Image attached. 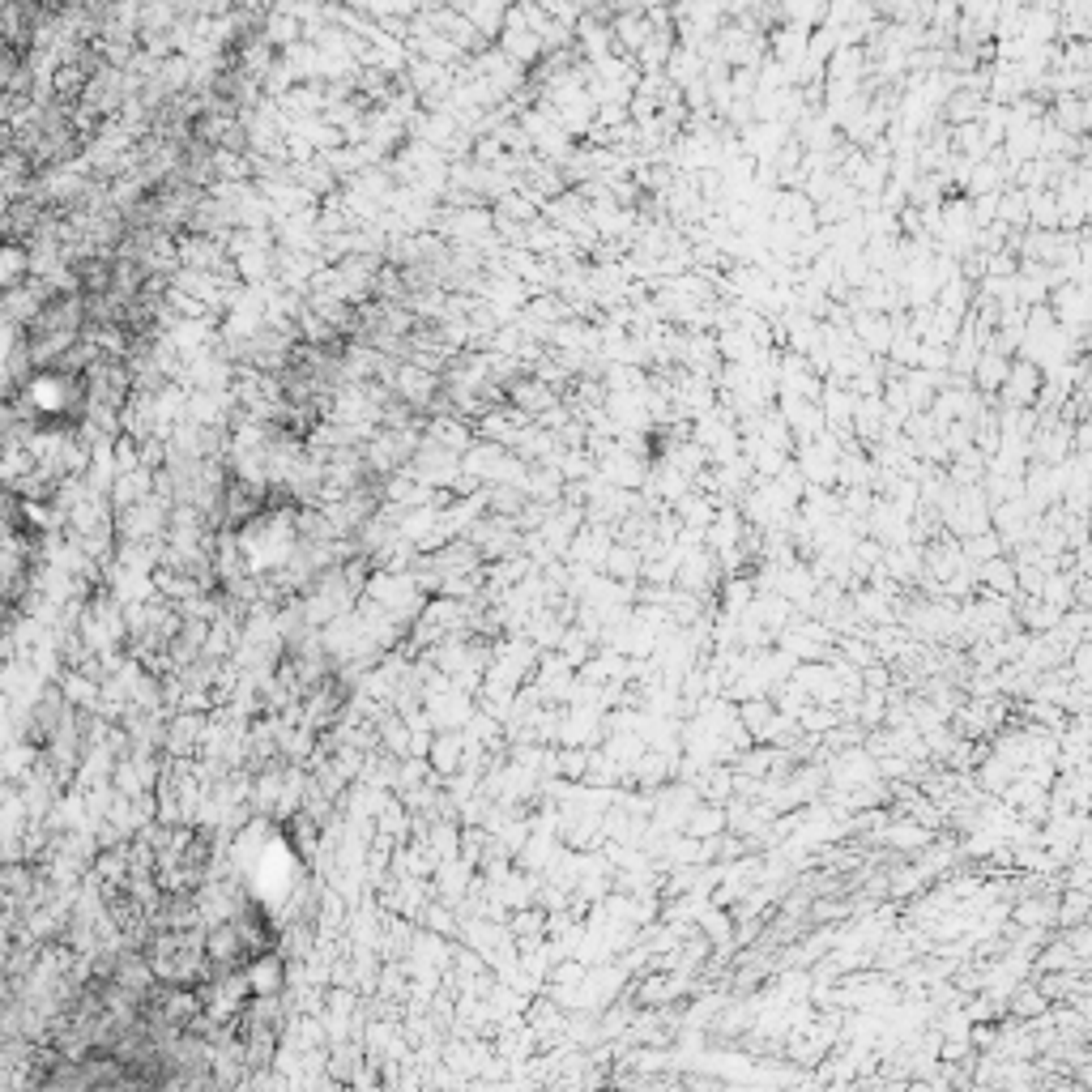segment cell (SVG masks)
Segmentation results:
<instances>
[{"label":"cell","instance_id":"cell-1","mask_svg":"<svg viewBox=\"0 0 1092 1092\" xmlns=\"http://www.w3.org/2000/svg\"><path fill=\"white\" fill-rule=\"evenodd\" d=\"M1016 1011H1020V1016H1042L1045 999H1042V994H1032V990H1024V994H1016Z\"/></svg>","mask_w":1092,"mask_h":1092},{"label":"cell","instance_id":"cell-2","mask_svg":"<svg viewBox=\"0 0 1092 1092\" xmlns=\"http://www.w3.org/2000/svg\"><path fill=\"white\" fill-rule=\"evenodd\" d=\"M1050 1092H1080V1084H1058V1088H1050Z\"/></svg>","mask_w":1092,"mask_h":1092}]
</instances>
